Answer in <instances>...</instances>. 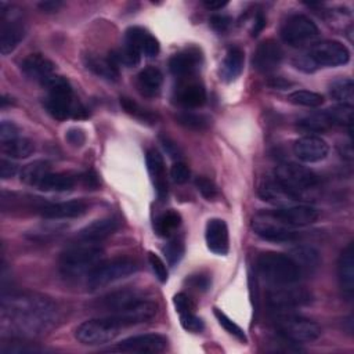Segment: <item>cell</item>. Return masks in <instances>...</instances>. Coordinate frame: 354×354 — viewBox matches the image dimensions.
<instances>
[{"label":"cell","instance_id":"6da1fadb","mask_svg":"<svg viewBox=\"0 0 354 354\" xmlns=\"http://www.w3.org/2000/svg\"><path fill=\"white\" fill-rule=\"evenodd\" d=\"M58 321L53 300L36 293H12L1 301V330L12 337H36L51 330Z\"/></svg>","mask_w":354,"mask_h":354},{"label":"cell","instance_id":"7a4b0ae2","mask_svg":"<svg viewBox=\"0 0 354 354\" xmlns=\"http://www.w3.org/2000/svg\"><path fill=\"white\" fill-rule=\"evenodd\" d=\"M102 248L98 243H88L77 241L76 243L66 248L58 261L59 272L64 278L76 281L88 274L101 263Z\"/></svg>","mask_w":354,"mask_h":354},{"label":"cell","instance_id":"3957f363","mask_svg":"<svg viewBox=\"0 0 354 354\" xmlns=\"http://www.w3.org/2000/svg\"><path fill=\"white\" fill-rule=\"evenodd\" d=\"M43 86L47 88L44 106L54 119L65 120L86 116V109L73 100L72 87L65 77L54 75Z\"/></svg>","mask_w":354,"mask_h":354},{"label":"cell","instance_id":"277c9868","mask_svg":"<svg viewBox=\"0 0 354 354\" xmlns=\"http://www.w3.org/2000/svg\"><path fill=\"white\" fill-rule=\"evenodd\" d=\"M256 268L261 279L272 286L293 285L301 279L303 272L289 254L266 252L257 257Z\"/></svg>","mask_w":354,"mask_h":354},{"label":"cell","instance_id":"5b68a950","mask_svg":"<svg viewBox=\"0 0 354 354\" xmlns=\"http://www.w3.org/2000/svg\"><path fill=\"white\" fill-rule=\"evenodd\" d=\"M274 322L278 335L295 344L315 342L322 333L321 326L313 319L289 313H277Z\"/></svg>","mask_w":354,"mask_h":354},{"label":"cell","instance_id":"8992f818","mask_svg":"<svg viewBox=\"0 0 354 354\" xmlns=\"http://www.w3.org/2000/svg\"><path fill=\"white\" fill-rule=\"evenodd\" d=\"M138 266L133 259L116 257L112 260L101 261L87 277V288L98 290L116 281L124 279L137 271Z\"/></svg>","mask_w":354,"mask_h":354},{"label":"cell","instance_id":"52a82bcc","mask_svg":"<svg viewBox=\"0 0 354 354\" xmlns=\"http://www.w3.org/2000/svg\"><path fill=\"white\" fill-rule=\"evenodd\" d=\"M123 326L112 317L106 315L102 318H93L82 322L76 330L75 337L86 346H98L112 342Z\"/></svg>","mask_w":354,"mask_h":354},{"label":"cell","instance_id":"ba28073f","mask_svg":"<svg viewBox=\"0 0 354 354\" xmlns=\"http://www.w3.org/2000/svg\"><path fill=\"white\" fill-rule=\"evenodd\" d=\"M274 178L299 196L301 192L313 189L318 184V177L313 170L293 162L278 165L274 171Z\"/></svg>","mask_w":354,"mask_h":354},{"label":"cell","instance_id":"9c48e42d","mask_svg":"<svg viewBox=\"0 0 354 354\" xmlns=\"http://www.w3.org/2000/svg\"><path fill=\"white\" fill-rule=\"evenodd\" d=\"M319 35L313 19L303 14H293L281 26V37L290 47H303L313 43Z\"/></svg>","mask_w":354,"mask_h":354},{"label":"cell","instance_id":"30bf717a","mask_svg":"<svg viewBox=\"0 0 354 354\" xmlns=\"http://www.w3.org/2000/svg\"><path fill=\"white\" fill-rule=\"evenodd\" d=\"M267 304L275 313H289L313 301V295L304 288L283 285L274 286L267 292Z\"/></svg>","mask_w":354,"mask_h":354},{"label":"cell","instance_id":"8fae6325","mask_svg":"<svg viewBox=\"0 0 354 354\" xmlns=\"http://www.w3.org/2000/svg\"><path fill=\"white\" fill-rule=\"evenodd\" d=\"M252 228L257 236L272 243H288L299 238L293 227L283 224L270 212L257 214L252 221Z\"/></svg>","mask_w":354,"mask_h":354},{"label":"cell","instance_id":"7c38bea8","mask_svg":"<svg viewBox=\"0 0 354 354\" xmlns=\"http://www.w3.org/2000/svg\"><path fill=\"white\" fill-rule=\"evenodd\" d=\"M306 55L310 58L315 69L321 66H339L344 65L350 59L348 48L336 40H322L314 43L307 51Z\"/></svg>","mask_w":354,"mask_h":354},{"label":"cell","instance_id":"4fadbf2b","mask_svg":"<svg viewBox=\"0 0 354 354\" xmlns=\"http://www.w3.org/2000/svg\"><path fill=\"white\" fill-rule=\"evenodd\" d=\"M156 313H158V304L153 300L145 299L144 296H138L126 307H123L122 310L111 315L124 328L130 325L148 322L156 315Z\"/></svg>","mask_w":354,"mask_h":354},{"label":"cell","instance_id":"5bb4252c","mask_svg":"<svg viewBox=\"0 0 354 354\" xmlns=\"http://www.w3.org/2000/svg\"><path fill=\"white\" fill-rule=\"evenodd\" d=\"M174 101L185 109L201 108L206 102L205 86L192 76L180 79L174 88Z\"/></svg>","mask_w":354,"mask_h":354},{"label":"cell","instance_id":"9a60e30c","mask_svg":"<svg viewBox=\"0 0 354 354\" xmlns=\"http://www.w3.org/2000/svg\"><path fill=\"white\" fill-rule=\"evenodd\" d=\"M167 346V339L159 333H144L123 339L113 350L123 353H162Z\"/></svg>","mask_w":354,"mask_h":354},{"label":"cell","instance_id":"2e32d148","mask_svg":"<svg viewBox=\"0 0 354 354\" xmlns=\"http://www.w3.org/2000/svg\"><path fill=\"white\" fill-rule=\"evenodd\" d=\"M293 153L300 162L315 163L324 160L328 156L329 145L319 136L308 134L295 141Z\"/></svg>","mask_w":354,"mask_h":354},{"label":"cell","instance_id":"e0dca14e","mask_svg":"<svg viewBox=\"0 0 354 354\" xmlns=\"http://www.w3.org/2000/svg\"><path fill=\"white\" fill-rule=\"evenodd\" d=\"M257 192L264 202H268L278 207L290 206L300 201L299 195L292 192L289 188L281 184L277 178H264L259 184Z\"/></svg>","mask_w":354,"mask_h":354},{"label":"cell","instance_id":"ac0fdd59","mask_svg":"<svg viewBox=\"0 0 354 354\" xmlns=\"http://www.w3.org/2000/svg\"><path fill=\"white\" fill-rule=\"evenodd\" d=\"M275 218L289 227H304L317 221L318 210L310 205H290L270 212Z\"/></svg>","mask_w":354,"mask_h":354},{"label":"cell","instance_id":"d6986e66","mask_svg":"<svg viewBox=\"0 0 354 354\" xmlns=\"http://www.w3.org/2000/svg\"><path fill=\"white\" fill-rule=\"evenodd\" d=\"M283 58V51L279 43L274 39L263 40L254 54H253V66L261 73H271L274 72Z\"/></svg>","mask_w":354,"mask_h":354},{"label":"cell","instance_id":"ffe728a7","mask_svg":"<svg viewBox=\"0 0 354 354\" xmlns=\"http://www.w3.org/2000/svg\"><path fill=\"white\" fill-rule=\"evenodd\" d=\"M201 64L202 55L199 50L191 47L174 54L169 61V69L176 77L185 79L194 76L201 68Z\"/></svg>","mask_w":354,"mask_h":354},{"label":"cell","instance_id":"44dd1931","mask_svg":"<svg viewBox=\"0 0 354 354\" xmlns=\"http://www.w3.org/2000/svg\"><path fill=\"white\" fill-rule=\"evenodd\" d=\"M87 212V205L83 201H65V202H46L43 201L37 213L46 218H75Z\"/></svg>","mask_w":354,"mask_h":354},{"label":"cell","instance_id":"7402d4cb","mask_svg":"<svg viewBox=\"0 0 354 354\" xmlns=\"http://www.w3.org/2000/svg\"><path fill=\"white\" fill-rule=\"evenodd\" d=\"M55 65L41 54H30L21 62L22 73L30 80L44 84L54 76Z\"/></svg>","mask_w":354,"mask_h":354},{"label":"cell","instance_id":"603a6c76","mask_svg":"<svg viewBox=\"0 0 354 354\" xmlns=\"http://www.w3.org/2000/svg\"><path fill=\"white\" fill-rule=\"evenodd\" d=\"M205 239L210 252L220 256L227 254L230 249V236L225 221L221 218H210L206 224Z\"/></svg>","mask_w":354,"mask_h":354},{"label":"cell","instance_id":"cb8c5ba5","mask_svg":"<svg viewBox=\"0 0 354 354\" xmlns=\"http://www.w3.org/2000/svg\"><path fill=\"white\" fill-rule=\"evenodd\" d=\"M119 227V223L113 217H102L98 220H94L93 223L87 224L84 228H82L76 238L82 242L88 243H100L105 238L111 236Z\"/></svg>","mask_w":354,"mask_h":354},{"label":"cell","instance_id":"d4e9b609","mask_svg":"<svg viewBox=\"0 0 354 354\" xmlns=\"http://www.w3.org/2000/svg\"><path fill=\"white\" fill-rule=\"evenodd\" d=\"M337 279L343 295L350 299L354 292V246L351 242L339 256Z\"/></svg>","mask_w":354,"mask_h":354},{"label":"cell","instance_id":"484cf974","mask_svg":"<svg viewBox=\"0 0 354 354\" xmlns=\"http://www.w3.org/2000/svg\"><path fill=\"white\" fill-rule=\"evenodd\" d=\"M148 173L151 176V181L155 187L156 195L160 201H163L167 195V181H166V170L162 155L156 149H148L145 155Z\"/></svg>","mask_w":354,"mask_h":354},{"label":"cell","instance_id":"4316f807","mask_svg":"<svg viewBox=\"0 0 354 354\" xmlns=\"http://www.w3.org/2000/svg\"><path fill=\"white\" fill-rule=\"evenodd\" d=\"M126 43L136 47L145 57H156L160 48L159 41L140 26H131L126 30Z\"/></svg>","mask_w":354,"mask_h":354},{"label":"cell","instance_id":"83f0119b","mask_svg":"<svg viewBox=\"0 0 354 354\" xmlns=\"http://www.w3.org/2000/svg\"><path fill=\"white\" fill-rule=\"evenodd\" d=\"M137 90L147 98H153L160 93L163 84V75L155 66H147L137 75Z\"/></svg>","mask_w":354,"mask_h":354},{"label":"cell","instance_id":"f1b7e54d","mask_svg":"<svg viewBox=\"0 0 354 354\" xmlns=\"http://www.w3.org/2000/svg\"><path fill=\"white\" fill-rule=\"evenodd\" d=\"M25 36V29L19 21L3 19L0 29V51L3 55L10 54L17 48Z\"/></svg>","mask_w":354,"mask_h":354},{"label":"cell","instance_id":"f546056e","mask_svg":"<svg viewBox=\"0 0 354 354\" xmlns=\"http://www.w3.org/2000/svg\"><path fill=\"white\" fill-rule=\"evenodd\" d=\"M289 256L293 259V261L297 264L300 271L304 274L314 272L321 263V256L318 250L310 245H297L295 246Z\"/></svg>","mask_w":354,"mask_h":354},{"label":"cell","instance_id":"4dcf8cb0","mask_svg":"<svg viewBox=\"0 0 354 354\" xmlns=\"http://www.w3.org/2000/svg\"><path fill=\"white\" fill-rule=\"evenodd\" d=\"M84 64L97 76L106 80H118L119 77V65L112 59V57H100V55H86Z\"/></svg>","mask_w":354,"mask_h":354},{"label":"cell","instance_id":"1f68e13d","mask_svg":"<svg viewBox=\"0 0 354 354\" xmlns=\"http://www.w3.org/2000/svg\"><path fill=\"white\" fill-rule=\"evenodd\" d=\"M245 54L239 47H230L221 64L220 73L225 82L235 80L243 69Z\"/></svg>","mask_w":354,"mask_h":354},{"label":"cell","instance_id":"d6a6232c","mask_svg":"<svg viewBox=\"0 0 354 354\" xmlns=\"http://www.w3.org/2000/svg\"><path fill=\"white\" fill-rule=\"evenodd\" d=\"M75 177L69 173H48L37 185L39 189L47 192H64L72 189Z\"/></svg>","mask_w":354,"mask_h":354},{"label":"cell","instance_id":"836d02e7","mask_svg":"<svg viewBox=\"0 0 354 354\" xmlns=\"http://www.w3.org/2000/svg\"><path fill=\"white\" fill-rule=\"evenodd\" d=\"M1 151L8 158L14 159H24L33 153L35 144L32 140L25 137H17L7 142H1Z\"/></svg>","mask_w":354,"mask_h":354},{"label":"cell","instance_id":"e575fe53","mask_svg":"<svg viewBox=\"0 0 354 354\" xmlns=\"http://www.w3.org/2000/svg\"><path fill=\"white\" fill-rule=\"evenodd\" d=\"M180 225L181 216L176 210H166L162 214H159L153 221V230L162 238L170 236Z\"/></svg>","mask_w":354,"mask_h":354},{"label":"cell","instance_id":"d590c367","mask_svg":"<svg viewBox=\"0 0 354 354\" xmlns=\"http://www.w3.org/2000/svg\"><path fill=\"white\" fill-rule=\"evenodd\" d=\"M330 95L342 105L353 106L354 102V83L350 77H340L332 82Z\"/></svg>","mask_w":354,"mask_h":354},{"label":"cell","instance_id":"8d00e7d4","mask_svg":"<svg viewBox=\"0 0 354 354\" xmlns=\"http://www.w3.org/2000/svg\"><path fill=\"white\" fill-rule=\"evenodd\" d=\"M332 127L325 111L314 112L297 120V129L304 133H324Z\"/></svg>","mask_w":354,"mask_h":354},{"label":"cell","instance_id":"74e56055","mask_svg":"<svg viewBox=\"0 0 354 354\" xmlns=\"http://www.w3.org/2000/svg\"><path fill=\"white\" fill-rule=\"evenodd\" d=\"M50 171V165L44 160H35L26 166L22 167L21 170V181L28 184V185H35L37 187L40 181L48 174Z\"/></svg>","mask_w":354,"mask_h":354},{"label":"cell","instance_id":"f35d334b","mask_svg":"<svg viewBox=\"0 0 354 354\" xmlns=\"http://www.w3.org/2000/svg\"><path fill=\"white\" fill-rule=\"evenodd\" d=\"M325 113L332 126H346L351 134L353 127V106L337 104L325 109Z\"/></svg>","mask_w":354,"mask_h":354},{"label":"cell","instance_id":"ab89813d","mask_svg":"<svg viewBox=\"0 0 354 354\" xmlns=\"http://www.w3.org/2000/svg\"><path fill=\"white\" fill-rule=\"evenodd\" d=\"M289 102L306 108H317L324 104V97L310 90H296L288 95Z\"/></svg>","mask_w":354,"mask_h":354},{"label":"cell","instance_id":"60d3db41","mask_svg":"<svg viewBox=\"0 0 354 354\" xmlns=\"http://www.w3.org/2000/svg\"><path fill=\"white\" fill-rule=\"evenodd\" d=\"M176 120L181 126H184L187 129H191V130H203L210 123L207 116H205L202 113H195V112H191V111H183V112L177 113Z\"/></svg>","mask_w":354,"mask_h":354},{"label":"cell","instance_id":"b9f144b4","mask_svg":"<svg viewBox=\"0 0 354 354\" xmlns=\"http://www.w3.org/2000/svg\"><path fill=\"white\" fill-rule=\"evenodd\" d=\"M112 57V59L118 64V65H124V66H129V68H133V66H137L140 64V59H141V53L130 46V44H124L123 48L109 54Z\"/></svg>","mask_w":354,"mask_h":354},{"label":"cell","instance_id":"7bdbcfd3","mask_svg":"<svg viewBox=\"0 0 354 354\" xmlns=\"http://www.w3.org/2000/svg\"><path fill=\"white\" fill-rule=\"evenodd\" d=\"M120 105L122 108L129 113L131 115L133 118L141 120L142 123H153L155 122V115L151 113L149 111L144 109L141 105H138L136 101H133L131 98H127V97H122L120 98Z\"/></svg>","mask_w":354,"mask_h":354},{"label":"cell","instance_id":"ee69618b","mask_svg":"<svg viewBox=\"0 0 354 354\" xmlns=\"http://www.w3.org/2000/svg\"><path fill=\"white\" fill-rule=\"evenodd\" d=\"M214 315H216L218 324L225 329V332H228L231 336H234V337L238 339L239 342H243V343L248 342V337H246V335H245V330H243L238 324H235L231 318H228L221 310L214 308Z\"/></svg>","mask_w":354,"mask_h":354},{"label":"cell","instance_id":"f6af8a7d","mask_svg":"<svg viewBox=\"0 0 354 354\" xmlns=\"http://www.w3.org/2000/svg\"><path fill=\"white\" fill-rule=\"evenodd\" d=\"M166 260L170 266H176L184 254V243L180 239H171L169 243H166V246L163 248Z\"/></svg>","mask_w":354,"mask_h":354},{"label":"cell","instance_id":"bcb514c9","mask_svg":"<svg viewBox=\"0 0 354 354\" xmlns=\"http://www.w3.org/2000/svg\"><path fill=\"white\" fill-rule=\"evenodd\" d=\"M195 187H196V189L199 191V194H201L206 201H213V199H216L217 195H218V191H217L216 184H214L210 178H207V177H203V176L196 177V178H195Z\"/></svg>","mask_w":354,"mask_h":354},{"label":"cell","instance_id":"7dc6e473","mask_svg":"<svg viewBox=\"0 0 354 354\" xmlns=\"http://www.w3.org/2000/svg\"><path fill=\"white\" fill-rule=\"evenodd\" d=\"M148 263L151 266V270L153 271L155 277L158 278L159 282L165 283L167 281V277H169V272H167V267L165 264V261L153 252H149L148 253Z\"/></svg>","mask_w":354,"mask_h":354},{"label":"cell","instance_id":"c3c4849f","mask_svg":"<svg viewBox=\"0 0 354 354\" xmlns=\"http://www.w3.org/2000/svg\"><path fill=\"white\" fill-rule=\"evenodd\" d=\"M170 177L177 184H185L191 177L189 167L187 166V163L177 160L176 163H173V166L170 169Z\"/></svg>","mask_w":354,"mask_h":354},{"label":"cell","instance_id":"681fc988","mask_svg":"<svg viewBox=\"0 0 354 354\" xmlns=\"http://www.w3.org/2000/svg\"><path fill=\"white\" fill-rule=\"evenodd\" d=\"M180 322H181V326L188 332L198 333V332H202V329H203V321L199 317H196L195 313L181 314Z\"/></svg>","mask_w":354,"mask_h":354},{"label":"cell","instance_id":"f907efd6","mask_svg":"<svg viewBox=\"0 0 354 354\" xmlns=\"http://www.w3.org/2000/svg\"><path fill=\"white\" fill-rule=\"evenodd\" d=\"M173 304L176 307V311L181 315L185 313H194V304L191 299L185 293H177L173 297Z\"/></svg>","mask_w":354,"mask_h":354},{"label":"cell","instance_id":"816d5d0a","mask_svg":"<svg viewBox=\"0 0 354 354\" xmlns=\"http://www.w3.org/2000/svg\"><path fill=\"white\" fill-rule=\"evenodd\" d=\"M19 137V130L18 127L10 122V120H3L1 126H0V141L1 142H7L12 138Z\"/></svg>","mask_w":354,"mask_h":354},{"label":"cell","instance_id":"f5cc1de1","mask_svg":"<svg viewBox=\"0 0 354 354\" xmlns=\"http://www.w3.org/2000/svg\"><path fill=\"white\" fill-rule=\"evenodd\" d=\"M160 142H162V147L165 148V151L167 152V155L170 158H174V159H180L181 158V151L178 148V145L167 136H160Z\"/></svg>","mask_w":354,"mask_h":354},{"label":"cell","instance_id":"db71d44e","mask_svg":"<svg viewBox=\"0 0 354 354\" xmlns=\"http://www.w3.org/2000/svg\"><path fill=\"white\" fill-rule=\"evenodd\" d=\"M17 170H18L17 165L12 163L11 160L4 159V158L0 160V176L3 180H8V178L14 177Z\"/></svg>","mask_w":354,"mask_h":354},{"label":"cell","instance_id":"11a10c76","mask_svg":"<svg viewBox=\"0 0 354 354\" xmlns=\"http://www.w3.org/2000/svg\"><path fill=\"white\" fill-rule=\"evenodd\" d=\"M65 138L69 141V144H72L75 147H82L86 141V136L80 129H69L66 131Z\"/></svg>","mask_w":354,"mask_h":354},{"label":"cell","instance_id":"9f6ffc18","mask_svg":"<svg viewBox=\"0 0 354 354\" xmlns=\"http://www.w3.org/2000/svg\"><path fill=\"white\" fill-rule=\"evenodd\" d=\"M231 24V19L225 15H213L210 19V25L216 32H225Z\"/></svg>","mask_w":354,"mask_h":354},{"label":"cell","instance_id":"6f0895ef","mask_svg":"<svg viewBox=\"0 0 354 354\" xmlns=\"http://www.w3.org/2000/svg\"><path fill=\"white\" fill-rule=\"evenodd\" d=\"M189 285L198 290H206L210 285V281L207 277L205 275H192L189 279H188Z\"/></svg>","mask_w":354,"mask_h":354},{"label":"cell","instance_id":"680465c9","mask_svg":"<svg viewBox=\"0 0 354 354\" xmlns=\"http://www.w3.org/2000/svg\"><path fill=\"white\" fill-rule=\"evenodd\" d=\"M266 26V18L263 17V14L261 12H259L256 17H254V24H253V26H252V30H250V35L254 37V36H257L261 30H263V28Z\"/></svg>","mask_w":354,"mask_h":354},{"label":"cell","instance_id":"91938a15","mask_svg":"<svg viewBox=\"0 0 354 354\" xmlns=\"http://www.w3.org/2000/svg\"><path fill=\"white\" fill-rule=\"evenodd\" d=\"M39 7L43 12H55V11H58V8L62 7V3L61 1H43L39 4Z\"/></svg>","mask_w":354,"mask_h":354},{"label":"cell","instance_id":"94428289","mask_svg":"<svg viewBox=\"0 0 354 354\" xmlns=\"http://www.w3.org/2000/svg\"><path fill=\"white\" fill-rule=\"evenodd\" d=\"M83 183L86 187L88 188H95L98 185V180H97V176L93 173V171H87L86 174H83Z\"/></svg>","mask_w":354,"mask_h":354},{"label":"cell","instance_id":"6125c7cd","mask_svg":"<svg viewBox=\"0 0 354 354\" xmlns=\"http://www.w3.org/2000/svg\"><path fill=\"white\" fill-rule=\"evenodd\" d=\"M207 10H221L223 7H225L228 4V1H217V0H205L202 3Z\"/></svg>","mask_w":354,"mask_h":354},{"label":"cell","instance_id":"be15d7a7","mask_svg":"<svg viewBox=\"0 0 354 354\" xmlns=\"http://www.w3.org/2000/svg\"><path fill=\"white\" fill-rule=\"evenodd\" d=\"M339 152L342 153L343 158H346L347 160L353 159V149H351V144L350 142H344L339 145Z\"/></svg>","mask_w":354,"mask_h":354}]
</instances>
